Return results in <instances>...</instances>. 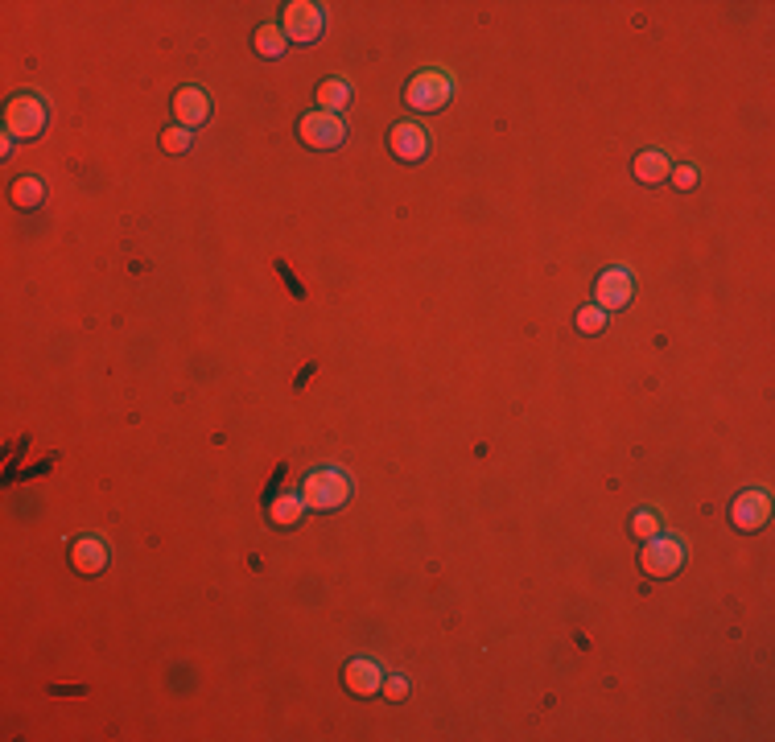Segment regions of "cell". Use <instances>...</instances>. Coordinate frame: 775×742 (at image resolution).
<instances>
[{
    "instance_id": "cell-13",
    "label": "cell",
    "mask_w": 775,
    "mask_h": 742,
    "mask_svg": "<svg viewBox=\"0 0 775 742\" xmlns=\"http://www.w3.org/2000/svg\"><path fill=\"white\" fill-rule=\"evenodd\" d=\"M631 174L644 182V186H656V182H664L668 174H672V165H668V157L660 153V149H644L635 157V165H631Z\"/></svg>"
},
{
    "instance_id": "cell-9",
    "label": "cell",
    "mask_w": 775,
    "mask_h": 742,
    "mask_svg": "<svg viewBox=\"0 0 775 742\" xmlns=\"http://www.w3.org/2000/svg\"><path fill=\"white\" fill-rule=\"evenodd\" d=\"M767 516H771V499H767V491H743V495L730 503V524H734L738 532H755V528H763Z\"/></svg>"
},
{
    "instance_id": "cell-11",
    "label": "cell",
    "mask_w": 775,
    "mask_h": 742,
    "mask_svg": "<svg viewBox=\"0 0 775 742\" xmlns=\"http://www.w3.org/2000/svg\"><path fill=\"white\" fill-rule=\"evenodd\" d=\"M343 681H347V689H351V693L372 697V693H380V689H384V668H380L376 660H367V656H355V660L343 668Z\"/></svg>"
},
{
    "instance_id": "cell-8",
    "label": "cell",
    "mask_w": 775,
    "mask_h": 742,
    "mask_svg": "<svg viewBox=\"0 0 775 742\" xmlns=\"http://www.w3.org/2000/svg\"><path fill=\"white\" fill-rule=\"evenodd\" d=\"M388 149H392L396 161H409V165L425 161L429 157V132L421 124H413V120H404V124H396L388 132Z\"/></svg>"
},
{
    "instance_id": "cell-22",
    "label": "cell",
    "mask_w": 775,
    "mask_h": 742,
    "mask_svg": "<svg viewBox=\"0 0 775 742\" xmlns=\"http://www.w3.org/2000/svg\"><path fill=\"white\" fill-rule=\"evenodd\" d=\"M380 693H384L388 701H404V697H409V681H404V677H388Z\"/></svg>"
},
{
    "instance_id": "cell-21",
    "label": "cell",
    "mask_w": 775,
    "mask_h": 742,
    "mask_svg": "<svg viewBox=\"0 0 775 742\" xmlns=\"http://www.w3.org/2000/svg\"><path fill=\"white\" fill-rule=\"evenodd\" d=\"M668 178H672V186H677V190H693L697 186V165H677Z\"/></svg>"
},
{
    "instance_id": "cell-18",
    "label": "cell",
    "mask_w": 775,
    "mask_h": 742,
    "mask_svg": "<svg viewBox=\"0 0 775 742\" xmlns=\"http://www.w3.org/2000/svg\"><path fill=\"white\" fill-rule=\"evenodd\" d=\"M631 532L639 536V541H652V536H660V516L652 508H639L635 520H631Z\"/></svg>"
},
{
    "instance_id": "cell-2",
    "label": "cell",
    "mask_w": 775,
    "mask_h": 742,
    "mask_svg": "<svg viewBox=\"0 0 775 742\" xmlns=\"http://www.w3.org/2000/svg\"><path fill=\"white\" fill-rule=\"evenodd\" d=\"M450 99H454V79L446 71H437V66H429V71H417L409 83H404V108H413L421 116L442 112Z\"/></svg>"
},
{
    "instance_id": "cell-4",
    "label": "cell",
    "mask_w": 775,
    "mask_h": 742,
    "mask_svg": "<svg viewBox=\"0 0 775 742\" xmlns=\"http://www.w3.org/2000/svg\"><path fill=\"white\" fill-rule=\"evenodd\" d=\"M689 549L681 536H652V541H644V553H639V565H644L648 578H672L681 565H685Z\"/></svg>"
},
{
    "instance_id": "cell-5",
    "label": "cell",
    "mask_w": 775,
    "mask_h": 742,
    "mask_svg": "<svg viewBox=\"0 0 775 742\" xmlns=\"http://www.w3.org/2000/svg\"><path fill=\"white\" fill-rule=\"evenodd\" d=\"M285 38L297 42V46H314L322 38V29H326V13L322 5H314V0H289L285 5Z\"/></svg>"
},
{
    "instance_id": "cell-16",
    "label": "cell",
    "mask_w": 775,
    "mask_h": 742,
    "mask_svg": "<svg viewBox=\"0 0 775 742\" xmlns=\"http://www.w3.org/2000/svg\"><path fill=\"white\" fill-rule=\"evenodd\" d=\"M252 50H256L260 58H281V54L289 50L285 29H281V25H260L256 38H252Z\"/></svg>"
},
{
    "instance_id": "cell-14",
    "label": "cell",
    "mask_w": 775,
    "mask_h": 742,
    "mask_svg": "<svg viewBox=\"0 0 775 742\" xmlns=\"http://www.w3.org/2000/svg\"><path fill=\"white\" fill-rule=\"evenodd\" d=\"M301 516H306V499H301V491L293 495H277L273 503H268V520H273L277 528H293Z\"/></svg>"
},
{
    "instance_id": "cell-12",
    "label": "cell",
    "mask_w": 775,
    "mask_h": 742,
    "mask_svg": "<svg viewBox=\"0 0 775 742\" xmlns=\"http://www.w3.org/2000/svg\"><path fill=\"white\" fill-rule=\"evenodd\" d=\"M71 565L83 573V578H99V573L108 569V549L99 536H79L71 545Z\"/></svg>"
},
{
    "instance_id": "cell-15",
    "label": "cell",
    "mask_w": 775,
    "mask_h": 742,
    "mask_svg": "<svg viewBox=\"0 0 775 742\" xmlns=\"http://www.w3.org/2000/svg\"><path fill=\"white\" fill-rule=\"evenodd\" d=\"M318 112H330V116H339L347 104H351V83L347 79H326L322 87H318Z\"/></svg>"
},
{
    "instance_id": "cell-3",
    "label": "cell",
    "mask_w": 775,
    "mask_h": 742,
    "mask_svg": "<svg viewBox=\"0 0 775 742\" xmlns=\"http://www.w3.org/2000/svg\"><path fill=\"white\" fill-rule=\"evenodd\" d=\"M42 128H46V104H42V95H33V91H21L9 99V108H5V132L17 141H33V137H42Z\"/></svg>"
},
{
    "instance_id": "cell-20",
    "label": "cell",
    "mask_w": 775,
    "mask_h": 742,
    "mask_svg": "<svg viewBox=\"0 0 775 742\" xmlns=\"http://www.w3.org/2000/svg\"><path fill=\"white\" fill-rule=\"evenodd\" d=\"M161 145L170 149V153H190V145H194V132L190 128H165V137H161Z\"/></svg>"
},
{
    "instance_id": "cell-19",
    "label": "cell",
    "mask_w": 775,
    "mask_h": 742,
    "mask_svg": "<svg viewBox=\"0 0 775 742\" xmlns=\"http://www.w3.org/2000/svg\"><path fill=\"white\" fill-rule=\"evenodd\" d=\"M574 322H578V330H582V334H602V330H606V310H598V306H582Z\"/></svg>"
},
{
    "instance_id": "cell-1",
    "label": "cell",
    "mask_w": 775,
    "mask_h": 742,
    "mask_svg": "<svg viewBox=\"0 0 775 742\" xmlns=\"http://www.w3.org/2000/svg\"><path fill=\"white\" fill-rule=\"evenodd\" d=\"M301 499H306V508H314V512H339L343 503L351 499L347 470H339V466H318V470H310L306 483H301Z\"/></svg>"
},
{
    "instance_id": "cell-23",
    "label": "cell",
    "mask_w": 775,
    "mask_h": 742,
    "mask_svg": "<svg viewBox=\"0 0 775 742\" xmlns=\"http://www.w3.org/2000/svg\"><path fill=\"white\" fill-rule=\"evenodd\" d=\"M13 149H17V137H9V132H5V145H0V157H13Z\"/></svg>"
},
{
    "instance_id": "cell-6",
    "label": "cell",
    "mask_w": 775,
    "mask_h": 742,
    "mask_svg": "<svg viewBox=\"0 0 775 742\" xmlns=\"http://www.w3.org/2000/svg\"><path fill=\"white\" fill-rule=\"evenodd\" d=\"M297 132H301V141H306L310 149H339V145L347 141V124H343V116H330V112H310V116H301Z\"/></svg>"
},
{
    "instance_id": "cell-17",
    "label": "cell",
    "mask_w": 775,
    "mask_h": 742,
    "mask_svg": "<svg viewBox=\"0 0 775 742\" xmlns=\"http://www.w3.org/2000/svg\"><path fill=\"white\" fill-rule=\"evenodd\" d=\"M42 202H46V186H42L38 178L25 174V178L13 182V207H17V211H38Z\"/></svg>"
},
{
    "instance_id": "cell-7",
    "label": "cell",
    "mask_w": 775,
    "mask_h": 742,
    "mask_svg": "<svg viewBox=\"0 0 775 742\" xmlns=\"http://www.w3.org/2000/svg\"><path fill=\"white\" fill-rule=\"evenodd\" d=\"M631 293H635V285H631V273L619 264V268H606V273L598 277V285H594V306L598 310H623V306H631Z\"/></svg>"
},
{
    "instance_id": "cell-10",
    "label": "cell",
    "mask_w": 775,
    "mask_h": 742,
    "mask_svg": "<svg viewBox=\"0 0 775 742\" xmlns=\"http://www.w3.org/2000/svg\"><path fill=\"white\" fill-rule=\"evenodd\" d=\"M174 116H178V124L182 128H198V124H207L211 120V99H207V91L202 87H182L178 95H174Z\"/></svg>"
}]
</instances>
